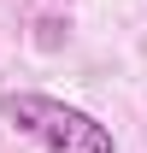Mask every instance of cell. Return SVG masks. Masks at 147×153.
Returning a JSON list of instances; mask_svg holds the SVG:
<instances>
[{"label": "cell", "mask_w": 147, "mask_h": 153, "mask_svg": "<svg viewBox=\"0 0 147 153\" xmlns=\"http://www.w3.org/2000/svg\"><path fill=\"white\" fill-rule=\"evenodd\" d=\"M0 118L18 135L41 141L47 153H118L106 124H94L82 106H65V100H53V94H36V88L0 94Z\"/></svg>", "instance_id": "1"}]
</instances>
